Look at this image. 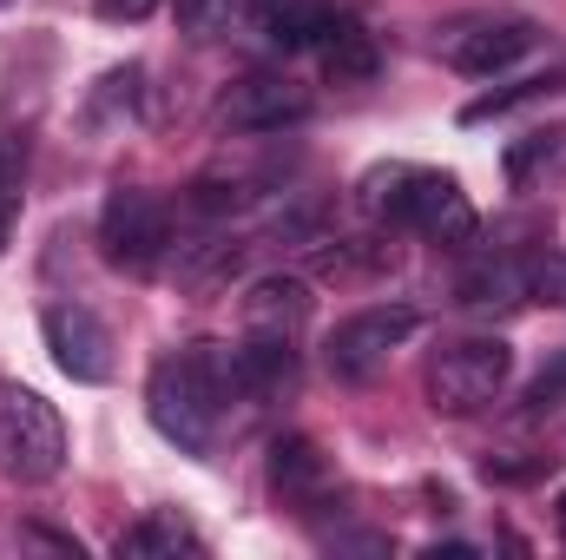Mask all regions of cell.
Wrapping results in <instances>:
<instances>
[{"label": "cell", "instance_id": "6da1fadb", "mask_svg": "<svg viewBox=\"0 0 566 560\" xmlns=\"http://www.w3.org/2000/svg\"><path fill=\"white\" fill-rule=\"evenodd\" d=\"M231 403H238V383H231V350L224 343H185L178 356H158V370L145 383L151 428L165 442H178L185 455H211Z\"/></svg>", "mask_w": 566, "mask_h": 560}, {"label": "cell", "instance_id": "7a4b0ae2", "mask_svg": "<svg viewBox=\"0 0 566 560\" xmlns=\"http://www.w3.org/2000/svg\"><path fill=\"white\" fill-rule=\"evenodd\" d=\"M356 191H363V211H369V218L409 225V231H422L428 245H474V231H481V218H474L468 191H461L448 172H422V165H376Z\"/></svg>", "mask_w": 566, "mask_h": 560}, {"label": "cell", "instance_id": "3957f363", "mask_svg": "<svg viewBox=\"0 0 566 560\" xmlns=\"http://www.w3.org/2000/svg\"><path fill=\"white\" fill-rule=\"evenodd\" d=\"M66 468V422L60 409L27 390V383H0V475L20 488H40Z\"/></svg>", "mask_w": 566, "mask_h": 560}, {"label": "cell", "instance_id": "277c9868", "mask_svg": "<svg viewBox=\"0 0 566 560\" xmlns=\"http://www.w3.org/2000/svg\"><path fill=\"white\" fill-rule=\"evenodd\" d=\"M507 376H514V350L501 336H454L428 356L422 390L441 416H474L507 390Z\"/></svg>", "mask_w": 566, "mask_h": 560}, {"label": "cell", "instance_id": "5b68a950", "mask_svg": "<svg viewBox=\"0 0 566 560\" xmlns=\"http://www.w3.org/2000/svg\"><path fill=\"white\" fill-rule=\"evenodd\" d=\"M416 330H422V310H416V303H369V310H356V317H343V323L329 330L323 356H329V370H336L343 383H369Z\"/></svg>", "mask_w": 566, "mask_h": 560}, {"label": "cell", "instance_id": "8992f818", "mask_svg": "<svg viewBox=\"0 0 566 560\" xmlns=\"http://www.w3.org/2000/svg\"><path fill=\"white\" fill-rule=\"evenodd\" d=\"M99 251L113 271H151L171 251V211L165 198H151L139 185H119L99 205Z\"/></svg>", "mask_w": 566, "mask_h": 560}, {"label": "cell", "instance_id": "52a82bcc", "mask_svg": "<svg viewBox=\"0 0 566 560\" xmlns=\"http://www.w3.org/2000/svg\"><path fill=\"white\" fill-rule=\"evenodd\" d=\"M534 46H541V27L534 20H468V27H448L434 40V53L454 73H468V80H494L514 60H527Z\"/></svg>", "mask_w": 566, "mask_h": 560}, {"label": "cell", "instance_id": "ba28073f", "mask_svg": "<svg viewBox=\"0 0 566 560\" xmlns=\"http://www.w3.org/2000/svg\"><path fill=\"white\" fill-rule=\"evenodd\" d=\"M40 330H46V350H53L60 376H73V383H113V330L99 323V310L53 303L40 317Z\"/></svg>", "mask_w": 566, "mask_h": 560}, {"label": "cell", "instance_id": "9c48e42d", "mask_svg": "<svg viewBox=\"0 0 566 560\" xmlns=\"http://www.w3.org/2000/svg\"><path fill=\"white\" fill-rule=\"evenodd\" d=\"M296 120H310V86H296L283 73H251V80H238L218 100V126L224 133H283Z\"/></svg>", "mask_w": 566, "mask_h": 560}, {"label": "cell", "instance_id": "30bf717a", "mask_svg": "<svg viewBox=\"0 0 566 560\" xmlns=\"http://www.w3.org/2000/svg\"><path fill=\"white\" fill-rule=\"evenodd\" d=\"M231 383H238V403H277L283 390L296 383V350H290V336H258V330H244V343L231 350Z\"/></svg>", "mask_w": 566, "mask_h": 560}, {"label": "cell", "instance_id": "8fae6325", "mask_svg": "<svg viewBox=\"0 0 566 560\" xmlns=\"http://www.w3.org/2000/svg\"><path fill=\"white\" fill-rule=\"evenodd\" d=\"M310 310H316V290L303 278H290V271L258 278L244 290V303H238L244 330H258V336H296V330L310 323Z\"/></svg>", "mask_w": 566, "mask_h": 560}, {"label": "cell", "instance_id": "7c38bea8", "mask_svg": "<svg viewBox=\"0 0 566 560\" xmlns=\"http://www.w3.org/2000/svg\"><path fill=\"white\" fill-rule=\"evenodd\" d=\"M316 66L336 80V86H363V80H376V66H382V53H376V33L356 20V13H336L329 7V20H323V33H316Z\"/></svg>", "mask_w": 566, "mask_h": 560}, {"label": "cell", "instance_id": "4fadbf2b", "mask_svg": "<svg viewBox=\"0 0 566 560\" xmlns=\"http://www.w3.org/2000/svg\"><path fill=\"white\" fill-rule=\"evenodd\" d=\"M271 495L283 508H296V515H310L329 495V462H323V448L310 435H283L271 448Z\"/></svg>", "mask_w": 566, "mask_h": 560}, {"label": "cell", "instance_id": "5bb4252c", "mask_svg": "<svg viewBox=\"0 0 566 560\" xmlns=\"http://www.w3.org/2000/svg\"><path fill=\"white\" fill-rule=\"evenodd\" d=\"M113 554L119 560H178V554H205V541H198V528H191L178 508H158V515L133 521V528L113 541Z\"/></svg>", "mask_w": 566, "mask_h": 560}, {"label": "cell", "instance_id": "9a60e30c", "mask_svg": "<svg viewBox=\"0 0 566 560\" xmlns=\"http://www.w3.org/2000/svg\"><path fill=\"white\" fill-rule=\"evenodd\" d=\"M534 297V258H481L461 278V310H507Z\"/></svg>", "mask_w": 566, "mask_h": 560}, {"label": "cell", "instance_id": "2e32d148", "mask_svg": "<svg viewBox=\"0 0 566 560\" xmlns=\"http://www.w3.org/2000/svg\"><path fill=\"white\" fill-rule=\"evenodd\" d=\"M323 20H329V7H323V0H258V33H264L271 46H283V53L316 46Z\"/></svg>", "mask_w": 566, "mask_h": 560}, {"label": "cell", "instance_id": "e0dca14e", "mask_svg": "<svg viewBox=\"0 0 566 560\" xmlns=\"http://www.w3.org/2000/svg\"><path fill=\"white\" fill-rule=\"evenodd\" d=\"M238 7L244 0H171V20H178L185 40H218V33H231Z\"/></svg>", "mask_w": 566, "mask_h": 560}, {"label": "cell", "instance_id": "ac0fdd59", "mask_svg": "<svg viewBox=\"0 0 566 560\" xmlns=\"http://www.w3.org/2000/svg\"><path fill=\"white\" fill-rule=\"evenodd\" d=\"M541 93H560V80H521V86H507V93H488V100L461 106V126H481V120H494V113H514L521 100H541Z\"/></svg>", "mask_w": 566, "mask_h": 560}, {"label": "cell", "instance_id": "d6986e66", "mask_svg": "<svg viewBox=\"0 0 566 560\" xmlns=\"http://www.w3.org/2000/svg\"><path fill=\"white\" fill-rule=\"evenodd\" d=\"M554 152H560V133H527L521 145H507V178H514V185H527V178H534V165H541V158H554Z\"/></svg>", "mask_w": 566, "mask_h": 560}, {"label": "cell", "instance_id": "ffe728a7", "mask_svg": "<svg viewBox=\"0 0 566 560\" xmlns=\"http://www.w3.org/2000/svg\"><path fill=\"white\" fill-rule=\"evenodd\" d=\"M566 396V356L554 363V370H541L534 376V390H527V409H547V403H560Z\"/></svg>", "mask_w": 566, "mask_h": 560}, {"label": "cell", "instance_id": "44dd1931", "mask_svg": "<svg viewBox=\"0 0 566 560\" xmlns=\"http://www.w3.org/2000/svg\"><path fill=\"white\" fill-rule=\"evenodd\" d=\"M93 7H99L106 20H145V13H151L158 0H93Z\"/></svg>", "mask_w": 566, "mask_h": 560}, {"label": "cell", "instance_id": "7402d4cb", "mask_svg": "<svg viewBox=\"0 0 566 560\" xmlns=\"http://www.w3.org/2000/svg\"><path fill=\"white\" fill-rule=\"evenodd\" d=\"M7 218H13V198H0V251H7Z\"/></svg>", "mask_w": 566, "mask_h": 560}, {"label": "cell", "instance_id": "603a6c76", "mask_svg": "<svg viewBox=\"0 0 566 560\" xmlns=\"http://www.w3.org/2000/svg\"><path fill=\"white\" fill-rule=\"evenodd\" d=\"M560 521H566V495H560Z\"/></svg>", "mask_w": 566, "mask_h": 560}, {"label": "cell", "instance_id": "cb8c5ba5", "mask_svg": "<svg viewBox=\"0 0 566 560\" xmlns=\"http://www.w3.org/2000/svg\"><path fill=\"white\" fill-rule=\"evenodd\" d=\"M0 7H13V0H0Z\"/></svg>", "mask_w": 566, "mask_h": 560}]
</instances>
